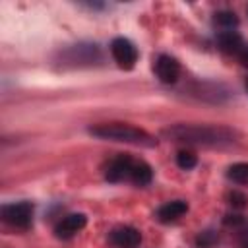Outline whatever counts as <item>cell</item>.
I'll return each mask as SVG.
<instances>
[{"mask_svg": "<svg viewBox=\"0 0 248 248\" xmlns=\"http://www.w3.org/2000/svg\"><path fill=\"white\" fill-rule=\"evenodd\" d=\"M161 136L174 143L227 147L240 140V132L225 124H172L161 130Z\"/></svg>", "mask_w": 248, "mask_h": 248, "instance_id": "1", "label": "cell"}, {"mask_svg": "<svg viewBox=\"0 0 248 248\" xmlns=\"http://www.w3.org/2000/svg\"><path fill=\"white\" fill-rule=\"evenodd\" d=\"M87 132L99 140H110V141H122V143H132L140 147H155L157 138L149 134L143 128L126 124V122H101L95 126H89Z\"/></svg>", "mask_w": 248, "mask_h": 248, "instance_id": "2", "label": "cell"}, {"mask_svg": "<svg viewBox=\"0 0 248 248\" xmlns=\"http://www.w3.org/2000/svg\"><path fill=\"white\" fill-rule=\"evenodd\" d=\"M0 217L4 223L16 229H27L33 221V203L31 202H17L6 203L0 209Z\"/></svg>", "mask_w": 248, "mask_h": 248, "instance_id": "3", "label": "cell"}, {"mask_svg": "<svg viewBox=\"0 0 248 248\" xmlns=\"http://www.w3.org/2000/svg\"><path fill=\"white\" fill-rule=\"evenodd\" d=\"M110 54L122 70H132L138 62V48L134 46L132 41H128L124 37H116L110 43Z\"/></svg>", "mask_w": 248, "mask_h": 248, "instance_id": "4", "label": "cell"}, {"mask_svg": "<svg viewBox=\"0 0 248 248\" xmlns=\"http://www.w3.org/2000/svg\"><path fill=\"white\" fill-rule=\"evenodd\" d=\"M134 167V159L128 153H118L112 157L107 167H105V178L108 182H120V180H130V172Z\"/></svg>", "mask_w": 248, "mask_h": 248, "instance_id": "5", "label": "cell"}, {"mask_svg": "<svg viewBox=\"0 0 248 248\" xmlns=\"http://www.w3.org/2000/svg\"><path fill=\"white\" fill-rule=\"evenodd\" d=\"M85 225H87V217H85L83 213H70V215L62 217V219L56 223L54 234H56V238H60V240H68V238H72L74 234H78Z\"/></svg>", "mask_w": 248, "mask_h": 248, "instance_id": "6", "label": "cell"}, {"mask_svg": "<svg viewBox=\"0 0 248 248\" xmlns=\"http://www.w3.org/2000/svg\"><path fill=\"white\" fill-rule=\"evenodd\" d=\"M108 240L116 248H138L140 242H141V232L134 227L120 225V227H114L108 232Z\"/></svg>", "mask_w": 248, "mask_h": 248, "instance_id": "7", "label": "cell"}, {"mask_svg": "<svg viewBox=\"0 0 248 248\" xmlns=\"http://www.w3.org/2000/svg\"><path fill=\"white\" fill-rule=\"evenodd\" d=\"M155 74L163 83H174L180 76V64L172 56L161 54L155 60Z\"/></svg>", "mask_w": 248, "mask_h": 248, "instance_id": "8", "label": "cell"}, {"mask_svg": "<svg viewBox=\"0 0 248 248\" xmlns=\"http://www.w3.org/2000/svg\"><path fill=\"white\" fill-rule=\"evenodd\" d=\"M186 211H188V203L182 202V200H174V202L163 203V205L155 211V219H157L159 223H172V221L180 219Z\"/></svg>", "mask_w": 248, "mask_h": 248, "instance_id": "9", "label": "cell"}, {"mask_svg": "<svg viewBox=\"0 0 248 248\" xmlns=\"http://www.w3.org/2000/svg\"><path fill=\"white\" fill-rule=\"evenodd\" d=\"M217 45H219V48H221L223 52H227V54H232V52L238 54V50L244 46L240 33H238V31H232V29L221 31V33L217 35Z\"/></svg>", "mask_w": 248, "mask_h": 248, "instance_id": "10", "label": "cell"}, {"mask_svg": "<svg viewBox=\"0 0 248 248\" xmlns=\"http://www.w3.org/2000/svg\"><path fill=\"white\" fill-rule=\"evenodd\" d=\"M153 178V169L145 163V161H134V167H132V172H130V180L138 186H145L149 184Z\"/></svg>", "mask_w": 248, "mask_h": 248, "instance_id": "11", "label": "cell"}, {"mask_svg": "<svg viewBox=\"0 0 248 248\" xmlns=\"http://www.w3.org/2000/svg\"><path fill=\"white\" fill-rule=\"evenodd\" d=\"M227 176L236 184H248V163H234L229 167Z\"/></svg>", "mask_w": 248, "mask_h": 248, "instance_id": "12", "label": "cell"}, {"mask_svg": "<svg viewBox=\"0 0 248 248\" xmlns=\"http://www.w3.org/2000/svg\"><path fill=\"white\" fill-rule=\"evenodd\" d=\"M176 165H178L180 169H184V170H190V169H194V167L198 165V157H196V153L190 151V149H180V151L176 153Z\"/></svg>", "mask_w": 248, "mask_h": 248, "instance_id": "13", "label": "cell"}, {"mask_svg": "<svg viewBox=\"0 0 248 248\" xmlns=\"http://www.w3.org/2000/svg\"><path fill=\"white\" fill-rule=\"evenodd\" d=\"M215 23L221 25V27L227 31V29H232V27L238 25V17H236L234 12L223 10V12H217V14H215Z\"/></svg>", "mask_w": 248, "mask_h": 248, "instance_id": "14", "label": "cell"}, {"mask_svg": "<svg viewBox=\"0 0 248 248\" xmlns=\"http://www.w3.org/2000/svg\"><path fill=\"white\" fill-rule=\"evenodd\" d=\"M229 203L232 205V207H244L246 203H248V198L244 196V194H240V192H231L229 194Z\"/></svg>", "mask_w": 248, "mask_h": 248, "instance_id": "15", "label": "cell"}, {"mask_svg": "<svg viewBox=\"0 0 248 248\" xmlns=\"http://www.w3.org/2000/svg\"><path fill=\"white\" fill-rule=\"evenodd\" d=\"M238 60L244 68H248V45H244L240 50H238Z\"/></svg>", "mask_w": 248, "mask_h": 248, "instance_id": "16", "label": "cell"}, {"mask_svg": "<svg viewBox=\"0 0 248 248\" xmlns=\"http://www.w3.org/2000/svg\"><path fill=\"white\" fill-rule=\"evenodd\" d=\"M246 91H248V79H246Z\"/></svg>", "mask_w": 248, "mask_h": 248, "instance_id": "17", "label": "cell"}]
</instances>
